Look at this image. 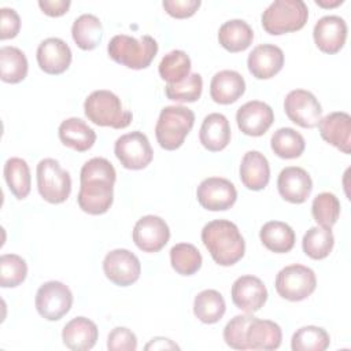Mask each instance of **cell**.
Masks as SVG:
<instances>
[{"mask_svg": "<svg viewBox=\"0 0 351 351\" xmlns=\"http://www.w3.org/2000/svg\"><path fill=\"white\" fill-rule=\"evenodd\" d=\"M230 295L237 308L251 314L261 310L267 300V289L263 281L251 274L236 278L232 285Z\"/></svg>", "mask_w": 351, "mask_h": 351, "instance_id": "15", "label": "cell"}, {"mask_svg": "<svg viewBox=\"0 0 351 351\" xmlns=\"http://www.w3.org/2000/svg\"><path fill=\"white\" fill-rule=\"evenodd\" d=\"M27 274L26 261L16 254H3L0 256V285L14 288L22 284Z\"/></svg>", "mask_w": 351, "mask_h": 351, "instance_id": "40", "label": "cell"}, {"mask_svg": "<svg viewBox=\"0 0 351 351\" xmlns=\"http://www.w3.org/2000/svg\"><path fill=\"white\" fill-rule=\"evenodd\" d=\"M247 66L255 78H271L284 66V52L274 44H259L250 52Z\"/></svg>", "mask_w": 351, "mask_h": 351, "instance_id": "20", "label": "cell"}, {"mask_svg": "<svg viewBox=\"0 0 351 351\" xmlns=\"http://www.w3.org/2000/svg\"><path fill=\"white\" fill-rule=\"evenodd\" d=\"M34 304L43 318L58 321L70 311L73 293L70 288L60 281H47L37 289Z\"/></svg>", "mask_w": 351, "mask_h": 351, "instance_id": "9", "label": "cell"}, {"mask_svg": "<svg viewBox=\"0 0 351 351\" xmlns=\"http://www.w3.org/2000/svg\"><path fill=\"white\" fill-rule=\"evenodd\" d=\"M114 152L121 165L129 170L144 169L154 158L148 137L138 130L118 137L114 145Z\"/></svg>", "mask_w": 351, "mask_h": 351, "instance_id": "10", "label": "cell"}, {"mask_svg": "<svg viewBox=\"0 0 351 351\" xmlns=\"http://www.w3.org/2000/svg\"><path fill=\"white\" fill-rule=\"evenodd\" d=\"M251 313L234 315L223 328V340L225 343L234 350H248L245 343V330L252 319Z\"/></svg>", "mask_w": 351, "mask_h": 351, "instance_id": "42", "label": "cell"}, {"mask_svg": "<svg viewBox=\"0 0 351 351\" xmlns=\"http://www.w3.org/2000/svg\"><path fill=\"white\" fill-rule=\"evenodd\" d=\"M1 16H0V38H14L21 29V18L18 12L14 8L3 7L0 8Z\"/></svg>", "mask_w": 351, "mask_h": 351, "instance_id": "45", "label": "cell"}, {"mask_svg": "<svg viewBox=\"0 0 351 351\" xmlns=\"http://www.w3.org/2000/svg\"><path fill=\"white\" fill-rule=\"evenodd\" d=\"M252 40L254 30L243 19L226 21L218 30V41L229 52H240L247 49Z\"/></svg>", "mask_w": 351, "mask_h": 351, "instance_id": "28", "label": "cell"}, {"mask_svg": "<svg viewBox=\"0 0 351 351\" xmlns=\"http://www.w3.org/2000/svg\"><path fill=\"white\" fill-rule=\"evenodd\" d=\"M202 241L215 263L232 266L245 252V241L236 223L228 219H214L202 229Z\"/></svg>", "mask_w": 351, "mask_h": 351, "instance_id": "2", "label": "cell"}, {"mask_svg": "<svg viewBox=\"0 0 351 351\" xmlns=\"http://www.w3.org/2000/svg\"><path fill=\"white\" fill-rule=\"evenodd\" d=\"M103 271L106 277L115 285L129 287L138 280L141 265L138 258L132 251L117 248L104 256Z\"/></svg>", "mask_w": 351, "mask_h": 351, "instance_id": "12", "label": "cell"}, {"mask_svg": "<svg viewBox=\"0 0 351 351\" xmlns=\"http://www.w3.org/2000/svg\"><path fill=\"white\" fill-rule=\"evenodd\" d=\"M321 137L344 154L351 152V117L344 111H335L318 122Z\"/></svg>", "mask_w": 351, "mask_h": 351, "instance_id": "21", "label": "cell"}, {"mask_svg": "<svg viewBox=\"0 0 351 351\" xmlns=\"http://www.w3.org/2000/svg\"><path fill=\"white\" fill-rule=\"evenodd\" d=\"M200 0H163L162 5L165 11L173 18H189L200 7Z\"/></svg>", "mask_w": 351, "mask_h": 351, "instance_id": "44", "label": "cell"}, {"mask_svg": "<svg viewBox=\"0 0 351 351\" xmlns=\"http://www.w3.org/2000/svg\"><path fill=\"white\" fill-rule=\"evenodd\" d=\"M311 214L319 226L332 228L340 215V202L332 192H321L313 200Z\"/></svg>", "mask_w": 351, "mask_h": 351, "instance_id": "39", "label": "cell"}, {"mask_svg": "<svg viewBox=\"0 0 351 351\" xmlns=\"http://www.w3.org/2000/svg\"><path fill=\"white\" fill-rule=\"evenodd\" d=\"M329 344V333L324 328L314 325L299 328L291 340V348L293 351H325Z\"/></svg>", "mask_w": 351, "mask_h": 351, "instance_id": "38", "label": "cell"}, {"mask_svg": "<svg viewBox=\"0 0 351 351\" xmlns=\"http://www.w3.org/2000/svg\"><path fill=\"white\" fill-rule=\"evenodd\" d=\"M226 311L223 296L215 289H204L195 296L193 314L203 324L218 322Z\"/></svg>", "mask_w": 351, "mask_h": 351, "instance_id": "31", "label": "cell"}, {"mask_svg": "<svg viewBox=\"0 0 351 351\" xmlns=\"http://www.w3.org/2000/svg\"><path fill=\"white\" fill-rule=\"evenodd\" d=\"M202 254L191 243H178L170 250L171 267L181 276H192L202 267Z\"/></svg>", "mask_w": 351, "mask_h": 351, "instance_id": "37", "label": "cell"}, {"mask_svg": "<svg viewBox=\"0 0 351 351\" xmlns=\"http://www.w3.org/2000/svg\"><path fill=\"white\" fill-rule=\"evenodd\" d=\"M107 52L114 62L128 69L141 70L148 67L154 60L158 53V43L148 34L140 38L128 34H117L110 40Z\"/></svg>", "mask_w": 351, "mask_h": 351, "instance_id": "3", "label": "cell"}, {"mask_svg": "<svg viewBox=\"0 0 351 351\" xmlns=\"http://www.w3.org/2000/svg\"><path fill=\"white\" fill-rule=\"evenodd\" d=\"M37 63L40 69L52 75L64 73L71 63V49L66 41L59 37H48L38 44Z\"/></svg>", "mask_w": 351, "mask_h": 351, "instance_id": "18", "label": "cell"}, {"mask_svg": "<svg viewBox=\"0 0 351 351\" xmlns=\"http://www.w3.org/2000/svg\"><path fill=\"white\" fill-rule=\"evenodd\" d=\"M287 117L302 128H315L322 117V107L318 99L306 89H293L284 99Z\"/></svg>", "mask_w": 351, "mask_h": 351, "instance_id": "11", "label": "cell"}, {"mask_svg": "<svg viewBox=\"0 0 351 351\" xmlns=\"http://www.w3.org/2000/svg\"><path fill=\"white\" fill-rule=\"evenodd\" d=\"M60 141L78 152L88 151L96 141L95 130L81 118L71 117L64 119L58 129Z\"/></svg>", "mask_w": 351, "mask_h": 351, "instance_id": "27", "label": "cell"}, {"mask_svg": "<svg viewBox=\"0 0 351 351\" xmlns=\"http://www.w3.org/2000/svg\"><path fill=\"white\" fill-rule=\"evenodd\" d=\"M195 123V114L185 106L162 108L155 125V136L163 149L174 151L184 144Z\"/></svg>", "mask_w": 351, "mask_h": 351, "instance_id": "5", "label": "cell"}, {"mask_svg": "<svg viewBox=\"0 0 351 351\" xmlns=\"http://www.w3.org/2000/svg\"><path fill=\"white\" fill-rule=\"evenodd\" d=\"M166 350V348H173V350H178L180 347L173 343L170 339H166V337H155L152 339L147 346H145V350Z\"/></svg>", "mask_w": 351, "mask_h": 351, "instance_id": "47", "label": "cell"}, {"mask_svg": "<svg viewBox=\"0 0 351 351\" xmlns=\"http://www.w3.org/2000/svg\"><path fill=\"white\" fill-rule=\"evenodd\" d=\"M4 178L11 191V193L22 200L30 193L32 177L30 169L25 159L22 158H10L4 163Z\"/></svg>", "mask_w": 351, "mask_h": 351, "instance_id": "33", "label": "cell"}, {"mask_svg": "<svg viewBox=\"0 0 351 351\" xmlns=\"http://www.w3.org/2000/svg\"><path fill=\"white\" fill-rule=\"evenodd\" d=\"M199 140L202 145L211 152L222 151L230 141V125L228 118L219 112H211L204 117Z\"/></svg>", "mask_w": 351, "mask_h": 351, "instance_id": "26", "label": "cell"}, {"mask_svg": "<svg viewBox=\"0 0 351 351\" xmlns=\"http://www.w3.org/2000/svg\"><path fill=\"white\" fill-rule=\"evenodd\" d=\"M274 285L281 298L291 302H300L315 291L317 278L313 269L295 263L282 267L277 273Z\"/></svg>", "mask_w": 351, "mask_h": 351, "instance_id": "8", "label": "cell"}, {"mask_svg": "<svg viewBox=\"0 0 351 351\" xmlns=\"http://www.w3.org/2000/svg\"><path fill=\"white\" fill-rule=\"evenodd\" d=\"M107 348L110 351H134L137 348V337L130 329L117 326L108 333Z\"/></svg>", "mask_w": 351, "mask_h": 351, "instance_id": "43", "label": "cell"}, {"mask_svg": "<svg viewBox=\"0 0 351 351\" xmlns=\"http://www.w3.org/2000/svg\"><path fill=\"white\" fill-rule=\"evenodd\" d=\"M196 197L203 208L210 211H223L234 204L237 191L234 184L226 178L208 177L199 184Z\"/></svg>", "mask_w": 351, "mask_h": 351, "instance_id": "13", "label": "cell"}, {"mask_svg": "<svg viewBox=\"0 0 351 351\" xmlns=\"http://www.w3.org/2000/svg\"><path fill=\"white\" fill-rule=\"evenodd\" d=\"M117 173L106 158H92L84 163L80 173L78 206L90 215L108 211L114 200V184Z\"/></svg>", "mask_w": 351, "mask_h": 351, "instance_id": "1", "label": "cell"}, {"mask_svg": "<svg viewBox=\"0 0 351 351\" xmlns=\"http://www.w3.org/2000/svg\"><path fill=\"white\" fill-rule=\"evenodd\" d=\"M315 3L318 4V5H321V7H325V8H328V7H336V5H339V4H341L343 3V0H335V1H325V0H315Z\"/></svg>", "mask_w": 351, "mask_h": 351, "instance_id": "48", "label": "cell"}, {"mask_svg": "<svg viewBox=\"0 0 351 351\" xmlns=\"http://www.w3.org/2000/svg\"><path fill=\"white\" fill-rule=\"evenodd\" d=\"M133 241L144 252L160 251L170 239V229L158 215L141 217L133 228Z\"/></svg>", "mask_w": 351, "mask_h": 351, "instance_id": "14", "label": "cell"}, {"mask_svg": "<svg viewBox=\"0 0 351 351\" xmlns=\"http://www.w3.org/2000/svg\"><path fill=\"white\" fill-rule=\"evenodd\" d=\"M240 180L250 191L263 189L270 180V166L267 158L259 151H248L240 163Z\"/></svg>", "mask_w": 351, "mask_h": 351, "instance_id": "24", "label": "cell"}, {"mask_svg": "<svg viewBox=\"0 0 351 351\" xmlns=\"http://www.w3.org/2000/svg\"><path fill=\"white\" fill-rule=\"evenodd\" d=\"M335 244V237L330 228L313 226L310 228L302 240L303 251L311 259H324L326 258Z\"/></svg>", "mask_w": 351, "mask_h": 351, "instance_id": "36", "label": "cell"}, {"mask_svg": "<svg viewBox=\"0 0 351 351\" xmlns=\"http://www.w3.org/2000/svg\"><path fill=\"white\" fill-rule=\"evenodd\" d=\"M313 37L322 52L337 53L347 38V23L339 15H325L314 25Z\"/></svg>", "mask_w": 351, "mask_h": 351, "instance_id": "17", "label": "cell"}, {"mask_svg": "<svg viewBox=\"0 0 351 351\" xmlns=\"http://www.w3.org/2000/svg\"><path fill=\"white\" fill-rule=\"evenodd\" d=\"M203 89V78L197 73L189 74L184 81L178 84H167L165 86V93L167 99L180 103L196 101Z\"/></svg>", "mask_w": 351, "mask_h": 351, "instance_id": "41", "label": "cell"}, {"mask_svg": "<svg viewBox=\"0 0 351 351\" xmlns=\"http://www.w3.org/2000/svg\"><path fill=\"white\" fill-rule=\"evenodd\" d=\"M245 90L243 75L234 70H221L210 82V96L218 104H230L239 100Z\"/></svg>", "mask_w": 351, "mask_h": 351, "instance_id": "25", "label": "cell"}, {"mask_svg": "<svg viewBox=\"0 0 351 351\" xmlns=\"http://www.w3.org/2000/svg\"><path fill=\"white\" fill-rule=\"evenodd\" d=\"M308 18V8L303 0H276L262 14L266 33L278 36L300 30Z\"/></svg>", "mask_w": 351, "mask_h": 351, "instance_id": "6", "label": "cell"}, {"mask_svg": "<svg viewBox=\"0 0 351 351\" xmlns=\"http://www.w3.org/2000/svg\"><path fill=\"white\" fill-rule=\"evenodd\" d=\"M262 244L271 252L284 254L293 248L295 245V232L293 229L282 221H269L259 232Z\"/></svg>", "mask_w": 351, "mask_h": 351, "instance_id": "29", "label": "cell"}, {"mask_svg": "<svg viewBox=\"0 0 351 351\" xmlns=\"http://www.w3.org/2000/svg\"><path fill=\"white\" fill-rule=\"evenodd\" d=\"M270 145L277 156L282 159H295L303 154L306 143L303 136L295 129L280 128L273 133Z\"/></svg>", "mask_w": 351, "mask_h": 351, "instance_id": "34", "label": "cell"}, {"mask_svg": "<svg viewBox=\"0 0 351 351\" xmlns=\"http://www.w3.org/2000/svg\"><path fill=\"white\" fill-rule=\"evenodd\" d=\"M236 121L244 134L259 137L265 134L274 122V112L265 101L250 100L237 110Z\"/></svg>", "mask_w": 351, "mask_h": 351, "instance_id": "16", "label": "cell"}, {"mask_svg": "<svg viewBox=\"0 0 351 351\" xmlns=\"http://www.w3.org/2000/svg\"><path fill=\"white\" fill-rule=\"evenodd\" d=\"M84 111L89 121L99 126L123 129L130 125L133 114L123 108L121 99L111 90H93L84 101Z\"/></svg>", "mask_w": 351, "mask_h": 351, "instance_id": "4", "label": "cell"}, {"mask_svg": "<svg viewBox=\"0 0 351 351\" xmlns=\"http://www.w3.org/2000/svg\"><path fill=\"white\" fill-rule=\"evenodd\" d=\"M281 340L282 332L278 324L252 317L245 330L248 350H277L281 346Z\"/></svg>", "mask_w": 351, "mask_h": 351, "instance_id": "23", "label": "cell"}, {"mask_svg": "<svg viewBox=\"0 0 351 351\" xmlns=\"http://www.w3.org/2000/svg\"><path fill=\"white\" fill-rule=\"evenodd\" d=\"M26 55L16 47L4 45L0 48V77L4 82L18 84L27 75Z\"/></svg>", "mask_w": 351, "mask_h": 351, "instance_id": "32", "label": "cell"}, {"mask_svg": "<svg viewBox=\"0 0 351 351\" xmlns=\"http://www.w3.org/2000/svg\"><path fill=\"white\" fill-rule=\"evenodd\" d=\"M71 1L70 0H40L38 7L44 14L49 16H60L67 12Z\"/></svg>", "mask_w": 351, "mask_h": 351, "instance_id": "46", "label": "cell"}, {"mask_svg": "<svg viewBox=\"0 0 351 351\" xmlns=\"http://www.w3.org/2000/svg\"><path fill=\"white\" fill-rule=\"evenodd\" d=\"M37 188L44 200L59 204L70 196L71 177L56 159L45 158L37 165Z\"/></svg>", "mask_w": 351, "mask_h": 351, "instance_id": "7", "label": "cell"}, {"mask_svg": "<svg viewBox=\"0 0 351 351\" xmlns=\"http://www.w3.org/2000/svg\"><path fill=\"white\" fill-rule=\"evenodd\" d=\"M71 36L77 47L81 49H95L101 43L103 25L96 15L82 14L73 22Z\"/></svg>", "mask_w": 351, "mask_h": 351, "instance_id": "30", "label": "cell"}, {"mask_svg": "<svg viewBox=\"0 0 351 351\" xmlns=\"http://www.w3.org/2000/svg\"><path fill=\"white\" fill-rule=\"evenodd\" d=\"M277 189L284 200L300 204L310 196L313 189V180L304 169L298 166H288L278 174Z\"/></svg>", "mask_w": 351, "mask_h": 351, "instance_id": "19", "label": "cell"}, {"mask_svg": "<svg viewBox=\"0 0 351 351\" xmlns=\"http://www.w3.org/2000/svg\"><path fill=\"white\" fill-rule=\"evenodd\" d=\"M97 337L99 329L96 324L86 317H75L70 319L62 330L64 346L73 351H88L93 348Z\"/></svg>", "mask_w": 351, "mask_h": 351, "instance_id": "22", "label": "cell"}, {"mask_svg": "<svg viewBox=\"0 0 351 351\" xmlns=\"http://www.w3.org/2000/svg\"><path fill=\"white\" fill-rule=\"evenodd\" d=\"M158 70L167 84H178L189 75L191 58L181 49H173L162 58Z\"/></svg>", "mask_w": 351, "mask_h": 351, "instance_id": "35", "label": "cell"}]
</instances>
